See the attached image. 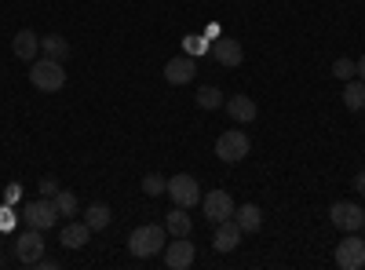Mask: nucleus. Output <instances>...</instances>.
<instances>
[{"label":"nucleus","mask_w":365,"mask_h":270,"mask_svg":"<svg viewBox=\"0 0 365 270\" xmlns=\"http://www.w3.org/2000/svg\"><path fill=\"white\" fill-rule=\"evenodd\" d=\"M234 223L241 227V234H256V230L263 227L259 204H241V208H234Z\"/></svg>","instance_id":"nucleus-17"},{"label":"nucleus","mask_w":365,"mask_h":270,"mask_svg":"<svg viewBox=\"0 0 365 270\" xmlns=\"http://www.w3.org/2000/svg\"><path fill=\"white\" fill-rule=\"evenodd\" d=\"M88 237H91V227L84 219H66V227H63V245L66 249H84Z\"/></svg>","instance_id":"nucleus-16"},{"label":"nucleus","mask_w":365,"mask_h":270,"mask_svg":"<svg viewBox=\"0 0 365 270\" xmlns=\"http://www.w3.org/2000/svg\"><path fill=\"white\" fill-rule=\"evenodd\" d=\"M332 77H336V81L358 77V63H354V58H336V63H332Z\"/></svg>","instance_id":"nucleus-25"},{"label":"nucleus","mask_w":365,"mask_h":270,"mask_svg":"<svg viewBox=\"0 0 365 270\" xmlns=\"http://www.w3.org/2000/svg\"><path fill=\"white\" fill-rule=\"evenodd\" d=\"M182 48H187V55H205V51H212V44H208V37H197V33H190L187 41H182Z\"/></svg>","instance_id":"nucleus-26"},{"label":"nucleus","mask_w":365,"mask_h":270,"mask_svg":"<svg viewBox=\"0 0 365 270\" xmlns=\"http://www.w3.org/2000/svg\"><path fill=\"white\" fill-rule=\"evenodd\" d=\"M143 194H150V197H161V194H168V179H165V175H158V172L143 175Z\"/></svg>","instance_id":"nucleus-24"},{"label":"nucleus","mask_w":365,"mask_h":270,"mask_svg":"<svg viewBox=\"0 0 365 270\" xmlns=\"http://www.w3.org/2000/svg\"><path fill=\"white\" fill-rule=\"evenodd\" d=\"M37 190H41V197H55V194L63 190V187H58V179H55V175H44Z\"/></svg>","instance_id":"nucleus-27"},{"label":"nucleus","mask_w":365,"mask_h":270,"mask_svg":"<svg viewBox=\"0 0 365 270\" xmlns=\"http://www.w3.org/2000/svg\"><path fill=\"white\" fill-rule=\"evenodd\" d=\"M344 106L351 113H365V81H358V77L344 81Z\"/></svg>","instance_id":"nucleus-19"},{"label":"nucleus","mask_w":365,"mask_h":270,"mask_svg":"<svg viewBox=\"0 0 365 270\" xmlns=\"http://www.w3.org/2000/svg\"><path fill=\"white\" fill-rule=\"evenodd\" d=\"M354 190H358V194H361V197H365V168H361V172H358V175H354Z\"/></svg>","instance_id":"nucleus-30"},{"label":"nucleus","mask_w":365,"mask_h":270,"mask_svg":"<svg viewBox=\"0 0 365 270\" xmlns=\"http://www.w3.org/2000/svg\"><path fill=\"white\" fill-rule=\"evenodd\" d=\"M19 194H22V187H19V183H11V187L4 190V204H15V201H19Z\"/></svg>","instance_id":"nucleus-29"},{"label":"nucleus","mask_w":365,"mask_h":270,"mask_svg":"<svg viewBox=\"0 0 365 270\" xmlns=\"http://www.w3.org/2000/svg\"><path fill=\"white\" fill-rule=\"evenodd\" d=\"M51 201H55V208H58V216H66V219H73V216L81 212V201H77L73 190H58Z\"/></svg>","instance_id":"nucleus-22"},{"label":"nucleus","mask_w":365,"mask_h":270,"mask_svg":"<svg viewBox=\"0 0 365 270\" xmlns=\"http://www.w3.org/2000/svg\"><path fill=\"white\" fill-rule=\"evenodd\" d=\"M41 256H44V230H26L15 242V259L22 266H37Z\"/></svg>","instance_id":"nucleus-8"},{"label":"nucleus","mask_w":365,"mask_h":270,"mask_svg":"<svg viewBox=\"0 0 365 270\" xmlns=\"http://www.w3.org/2000/svg\"><path fill=\"white\" fill-rule=\"evenodd\" d=\"M197 77V63H194V55H175L165 63V81L168 84H190Z\"/></svg>","instance_id":"nucleus-11"},{"label":"nucleus","mask_w":365,"mask_h":270,"mask_svg":"<svg viewBox=\"0 0 365 270\" xmlns=\"http://www.w3.org/2000/svg\"><path fill=\"white\" fill-rule=\"evenodd\" d=\"M11 51H15V58H22V63H34V58L41 55V37L34 33V29H19L15 41H11Z\"/></svg>","instance_id":"nucleus-14"},{"label":"nucleus","mask_w":365,"mask_h":270,"mask_svg":"<svg viewBox=\"0 0 365 270\" xmlns=\"http://www.w3.org/2000/svg\"><path fill=\"white\" fill-rule=\"evenodd\" d=\"M194 259H197V252L190 245V237H175L172 245H165V266H172V270H187V266H194Z\"/></svg>","instance_id":"nucleus-10"},{"label":"nucleus","mask_w":365,"mask_h":270,"mask_svg":"<svg viewBox=\"0 0 365 270\" xmlns=\"http://www.w3.org/2000/svg\"><path fill=\"white\" fill-rule=\"evenodd\" d=\"M223 106H227V113L234 117L237 125H252L256 117H259V106H256V99H249V95H230V99H223Z\"/></svg>","instance_id":"nucleus-13"},{"label":"nucleus","mask_w":365,"mask_h":270,"mask_svg":"<svg viewBox=\"0 0 365 270\" xmlns=\"http://www.w3.org/2000/svg\"><path fill=\"white\" fill-rule=\"evenodd\" d=\"M165 227H158V223H143V227H135L132 234H128V252L135 256V259H154L158 252H165Z\"/></svg>","instance_id":"nucleus-1"},{"label":"nucleus","mask_w":365,"mask_h":270,"mask_svg":"<svg viewBox=\"0 0 365 270\" xmlns=\"http://www.w3.org/2000/svg\"><path fill=\"white\" fill-rule=\"evenodd\" d=\"M29 84H34L37 92H63V88H66V70H63V63H55V58H48V55L34 58Z\"/></svg>","instance_id":"nucleus-2"},{"label":"nucleus","mask_w":365,"mask_h":270,"mask_svg":"<svg viewBox=\"0 0 365 270\" xmlns=\"http://www.w3.org/2000/svg\"><path fill=\"white\" fill-rule=\"evenodd\" d=\"M22 223H26L29 230H51V227L58 223V208H55V201H51V197L29 201V204L22 208Z\"/></svg>","instance_id":"nucleus-4"},{"label":"nucleus","mask_w":365,"mask_h":270,"mask_svg":"<svg viewBox=\"0 0 365 270\" xmlns=\"http://www.w3.org/2000/svg\"><path fill=\"white\" fill-rule=\"evenodd\" d=\"M41 55L55 58V63H66L70 58V41L63 33H48V37H41Z\"/></svg>","instance_id":"nucleus-18"},{"label":"nucleus","mask_w":365,"mask_h":270,"mask_svg":"<svg viewBox=\"0 0 365 270\" xmlns=\"http://www.w3.org/2000/svg\"><path fill=\"white\" fill-rule=\"evenodd\" d=\"M15 223V212H11V204H4V208H0V230H8Z\"/></svg>","instance_id":"nucleus-28"},{"label":"nucleus","mask_w":365,"mask_h":270,"mask_svg":"<svg viewBox=\"0 0 365 270\" xmlns=\"http://www.w3.org/2000/svg\"><path fill=\"white\" fill-rule=\"evenodd\" d=\"M361 128H365V121H361Z\"/></svg>","instance_id":"nucleus-33"},{"label":"nucleus","mask_w":365,"mask_h":270,"mask_svg":"<svg viewBox=\"0 0 365 270\" xmlns=\"http://www.w3.org/2000/svg\"><path fill=\"white\" fill-rule=\"evenodd\" d=\"M249 150H252V142H249V135L241 132V128H230V132H223V135L216 139V157L227 161V165L245 161V157H249Z\"/></svg>","instance_id":"nucleus-3"},{"label":"nucleus","mask_w":365,"mask_h":270,"mask_svg":"<svg viewBox=\"0 0 365 270\" xmlns=\"http://www.w3.org/2000/svg\"><path fill=\"white\" fill-rule=\"evenodd\" d=\"M197 106L201 110H220L223 106V92H220L216 84H205L201 92H197Z\"/></svg>","instance_id":"nucleus-23"},{"label":"nucleus","mask_w":365,"mask_h":270,"mask_svg":"<svg viewBox=\"0 0 365 270\" xmlns=\"http://www.w3.org/2000/svg\"><path fill=\"white\" fill-rule=\"evenodd\" d=\"M165 230L172 234V237H190V230H194V223H190V216H187V208H172V212L165 216Z\"/></svg>","instance_id":"nucleus-20"},{"label":"nucleus","mask_w":365,"mask_h":270,"mask_svg":"<svg viewBox=\"0 0 365 270\" xmlns=\"http://www.w3.org/2000/svg\"><path fill=\"white\" fill-rule=\"evenodd\" d=\"M84 223L91 227V230H106L110 223H113V212H110V204H88L84 208Z\"/></svg>","instance_id":"nucleus-21"},{"label":"nucleus","mask_w":365,"mask_h":270,"mask_svg":"<svg viewBox=\"0 0 365 270\" xmlns=\"http://www.w3.org/2000/svg\"><path fill=\"white\" fill-rule=\"evenodd\" d=\"M329 219H332V227H340V230L354 234V230L365 227V208L354 204V201H336V204L329 208Z\"/></svg>","instance_id":"nucleus-7"},{"label":"nucleus","mask_w":365,"mask_h":270,"mask_svg":"<svg viewBox=\"0 0 365 270\" xmlns=\"http://www.w3.org/2000/svg\"><path fill=\"white\" fill-rule=\"evenodd\" d=\"M358 81H365V55L358 58Z\"/></svg>","instance_id":"nucleus-31"},{"label":"nucleus","mask_w":365,"mask_h":270,"mask_svg":"<svg viewBox=\"0 0 365 270\" xmlns=\"http://www.w3.org/2000/svg\"><path fill=\"white\" fill-rule=\"evenodd\" d=\"M212 58H216L220 66L234 70V66H241L245 51H241V41H234V37H216V41H212Z\"/></svg>","instance_id":"nucleus-12"},{"label":"nucleus","mask_w":365,"mask_h":270,"mask_svg":"<svg viewBox=\"0 0 365 270\" xmlns=\"http://www.w3.org/2000/svg\"><path fill=\"white\" fill-rule=\"evenodd\" d=\"M212 245H216V252H234L241 245V227L234 223V216L216 223V237H212Z\"/></svg>","instance_id":"nucleus-15"},{"label":"nucleus","mask_w":365,"mask_h":270,"mask_svg":"<svg viewBox=\"0 0 365 270\" xmlns=\"http://www.w3.org/2000/svg\"><path fill=\"white\" fill-rule=\"evenodd\" d=\"M201 204H205L208 223H223V219H230V216H234V208H237L234 197H230L227 190H212V194H205Z\"/></svg>","instance_id":"nucleus-9"},{"label":"nucleus","mask_w":365,"mask_h":270,"mask_svg":"<svg viewBox=\"0 0 365 270\" xmlns=\"http://www.w3.org/2000/svg\"><path fill=\"white\" fill-rule=\"evenodd\" d=\"M168 197H172L179 208H194L205 194H201V187H197V179H194V175L179 172V175H172V179H168Z\"/></svg>","instance_id":"nucleus-6"},{"label":"nucleus","mask_w":365,"mask_h":270,"mask_svg":"<svg viewBox=\"0 0 365 270\" xmlns=\"http://www.w3.org/2000/svg\"><path fill=\"white\" fill-rule=\"evenodd\" d=\"M336 266L340 270H361L365 266V237H361V230L347 234L336 245Z\"/></svg>","instance_id":"nucleus-5"},{"label":"nucleus","mask_w":365,"mask_h":270,"mask_svg":"<svg viewBox=\"0 0 365 270\" xmlns=\"http://www.w3.org/2000/svg\"><path fill=\"white\" fill-rule=\"evenodd\" d=\"M361 237H365V227H361Z\"/></svg>","instance_id":"nucleus-32"}]
</instances>
